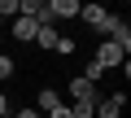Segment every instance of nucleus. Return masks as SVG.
Listing matches in <instances>:
<instances>
[{
  "instance_id": "6e6552de",
  "label": "nucleus",
  "mask_w": 131,
  "mask_h": 118,
  "mask_svg": "<svg viewBox=\"0 0 131 118\" xmlns=\"http://www.w3.org/2000/svg\"><path fill=\"white\" fill-rule=\"evenodd\" d=\"M52 52H57V57H74V52H79V44H74V35H57V44H52Z\"/></svg>"
},
{
  "instance_id": "2eb2a0df",
  "label": "nucleus",
  "mask_w": 131,
  "mask_h": 118,
  "mask_svg": "<svg viewBox=\"0 0 131 118\" xmlns=\"http://www.w3.org/2000/svg\"><path fill=\"white\" fill-rule=\"evenodd\" d=\"M5 114H9V96L0 92V118H5Z\"/></svg>"
},
{
  "instance_id": "f257e3e1",
  "label": "nucleus",
  "mask_w": 131,
  "mask_h": 118,
  "mask_svg": "<svg viewBox=\"0 0 131 118\" xmlns=\"http://www.w3.org/2000/svg\"><path fill=\"white\" fill-rule=\"evenodd\" d=\"M79 18H83L92 31H101L105 39H109V31H114V22H118V18H114L105 5H79Z\"/></svg>"
},
{
  "instance_id": "1a4fd4ad",
  "label": "nucleus",
  "mask_w": 131,
  "mask_h": 118,
  "mask_svg": "<svg viewBox=\"0 0 131 118\" xmlns=\"http://www.w3.org/2000/svg\"><path fill=\"white\" fill-rule=\"evenodd\" d=\"M13 74H18V61H13L9 52H0V83H9Z\"/></svg>"
},
{
  "instance_id": "9d476101",
  "label": "nucleus",
  "mask_w": 131,
  "mask_h": 118,
  "mask_svg": "<svg viewBox=\"0 0 131 118\" xmlns=\"http://www.w3.org/2000/svg\"><path fill=\"white\" fill-rule=\"evenodd\" d=\"M35 44L52 52V44H57V31H52V26H39V31H35Z\"/></svg>"
},
{
  "instance_id": "dca6fc26",
  "label": "nucleus",
  "mask_w": 131,
  "mask_h": 118,
  "mask_svg": "<svg viewBox=\"0 0 131 118\" xmlns=\"http://www.w3.org/2000/svg\"><path fill=\"white\" fill-rule=\"evenodd\" d=\"M0 26H5V18H0Z\"/></svg>"
},
{
  "instance_id": "20e7f679",
  "label": "nucleus",
  "mask_w": 131,
  "mask_h": 118,
  "mask_svg": "<svg viewBox=\"0 0 131 118\" xmlns=\"http://www.w3.org/2000/svg\"><path fill=\"white\" fill-rule=\"evenodd\" d=\"M122 109H127V96H122V92L96 101V118H122Z\"/></svg>"
},
{
  "instance_id": "7ed1b4c3",
  "label": "nucleus",
  "mask_w": 131,
  "mask_h": 118,
  "mask_svg": "<svg viewBox=\"0 0 131 118\" xmlns=\"http://www.w3.org/2000/svg\"><path fill=\"white\" fill-rule=\"evenodd\" d=\"M66 92H70V105H79V101H92V105H96V101H101V96H96V83H88L83 74H74Z\"/></svg>"
},
{
  "instance_id": "4468645a",
  "label": "nucleus",
  "mask_w": 131,
  "mask_h": 118,
  "mask_svg": "<svg viewBox=\"0 0 131 118\" xmlns=\"http://www.w3.org/2000/svg\"><path fill=\"white\" fill-rule=\"evenodd\" d=\"M48 118H70V105H57V109H52Z\"/></svg>"
},
{
  "instance_id": "0eeeda50",
  "label": "nucleus",
  "mask_w": 131,
  "mask_h": 118,
  "mask_svg": "<svg viewBox=\"0 0 131 118\" xmlns=\"http://www.w3.org/2000/svg\"><path fill=\"white\" fill-rule=\"evenodd\" d=\"M109 39H114V44H118V48H122V52H131V26H127V22H122V18H118V22H114V31H109Z\"/></svg>"
},
{
  "instance_id": "f03ea898",
  "label": "nucleus",
  "mask_w": 131,
  "mask_h": 118,
  "mask_svg": "<svg viewBox=\"0 0 131 118\" xmlns=\"http://www.w3.org/2000/svg\"><path fill=\"white\" fill-rule=\"evenodd\" d=\"M92 61H96L101 70H114V66H122V61H127V52H122L114 39H101V44L92 48Z\"/></svg>"
},
{
  "instance_id": "f3484780",
  "label": "nucleus",
  "mask_w": 131,
  "mask_h": 118,
  "mask_svg": "<svg viewBox=\"0 0 131 118\" xmlns=\"http://www.w3.org/2000/svg\"><path fill=\"white\" fill-rule=\"evenodd\" d=\"M5 118H13V114H5Z\"/></svg>"
},
{
  "instance_id": "423d86ee",
  "label": "nucleus",
  "mask_w": 131,
  "mask_h": 118,
  "mask_svg": "<svg viewBox=\"0 0 131 118\" xmlns=\"http://www.w3.org/2000/svg\"><path fill=\"white\" fill-rule=\"evenodd\" d=\"M57 105H61V92H57V88H39V96H35V109H39V118H48Z\"/></svg>"
},
{
  "instance_id": "9b49d317",
  "label": "nucleus",
  "mask_w": 131,
  "mask_h": 118,
  "mask_svg": "<svg viewBox=\"0 0 131 118\" xmlns=\"http://www.w3.org/2000/svg\"><path fill=\"white\" fill-rule=\"evenodd\" d=\"M83 79H88V83H101V79H105V70L92 61V57H88V66H83Z\"/></svg>"
},
{
  "instance_id": "ddd939ff",
  "label": "nucleus",
  "mask_w": 131,
  "mask_h": 118,
  "mask_svg": "<svg viewBox=\"0 0 131 118\" xmlns=\"http://www.w3.org/2000/svg\"><path fill=\"white\" fill-rule=\"evenodd\" d=\"M13 118H39V109H35V105H22V109H18Z\"/></svg>"
},
{
  "instance_id": "39448f33",
  "label": "nucleus",
  "mask_w": 131,
  "mask_h": 118,
  "mask_svg": "<svg viewBox=\"0 0 131 118\" xmlns=\"http://www.w3.org/2000/svg\"><path fill=\"white\" fill-rule=\"evenodd\" d=\"M9 31H13V39H18V44H35V31H39V22H31V18H22V13H18Z\"/></svg>"
},
{
  "instance_id": "f8f14e48",
  "label": "nucleus",
  "mask_w": 131,
  "mask_h": 118,
  "mask_svg": "<svg viewBox=\"0 0 131 118\" xmlns=\"http://www.w3.org/2000/svg\"><path fill=\"white\" fill-rule=\"evenodd\" d=\"M0 18H18V0H0Z\"/></svg>"
}]
</instances>
